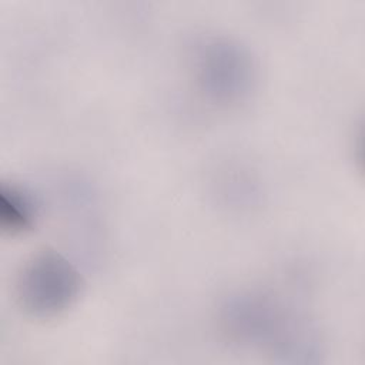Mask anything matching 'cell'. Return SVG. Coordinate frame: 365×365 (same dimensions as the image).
<instances>
[{
    "instance_id": "6da1fadb",
    "label": "cell",
    "mask_w": 365,
    "mask_h": 365,
    "mask_svg": "<svg viewBox=\"0 0 365 365\" xmlns=\"http://www.w3.org/2000/svg\"><path fill=\"white\" fill-rule=\"evenodd\" d=\"M218 327L230 342L262 351L281 362H315L322 354L314 322L271 292L242 289L230 294L220 304Z\"/></svg>"
},
{
    "instance_id": "3957f363",
    "label": "cell",
    "mask_w": 365,
    "mask_h": 365,
    "mask_svg": "<svg viewBox=\"0 0 365 365\" xmlns=\"http://www.w3.org/2000/svg\"><path fill=\"white\" fill-rule=\"evenodd\" d=\"M81 288L77 268L51 248L30 255L16 278L17 304L34 319H53L67 312L77 302Z\"/></svg>"
},
{
    "instance_id": "277c9868",
    "label": "cell",
    "mask_w": 365,
    "mask_h": 365,
    "mask_svg": "<svg viewBox=\"0 0 365 365\" xmlns=\"http://www.w3.org/2000/svg\"><path fill=\"white\" fill-rule=\"evenodd\" d=\"M37 204L24 188L3 182L0 187V227L10 235L30 231L36 225Z\"/></svg>"
},
{
    "instance_id": "7a4b0ae2",
    "label": "cell",
    "mask_w": 365,
    "mask_h": 365,
    "mask_svg": "<svg viewBox=\"0 0 365 365\" xmlns=\"http://www.w3.org/2000/svg\"><path fill=\"white\" fill-rule=\"evenodd\" d=\"M188 57L194 86L208 104L237 108L255 93L258 66L241 41L224 34H205L192 43Z\"/></svg>"
}]
</instances>
